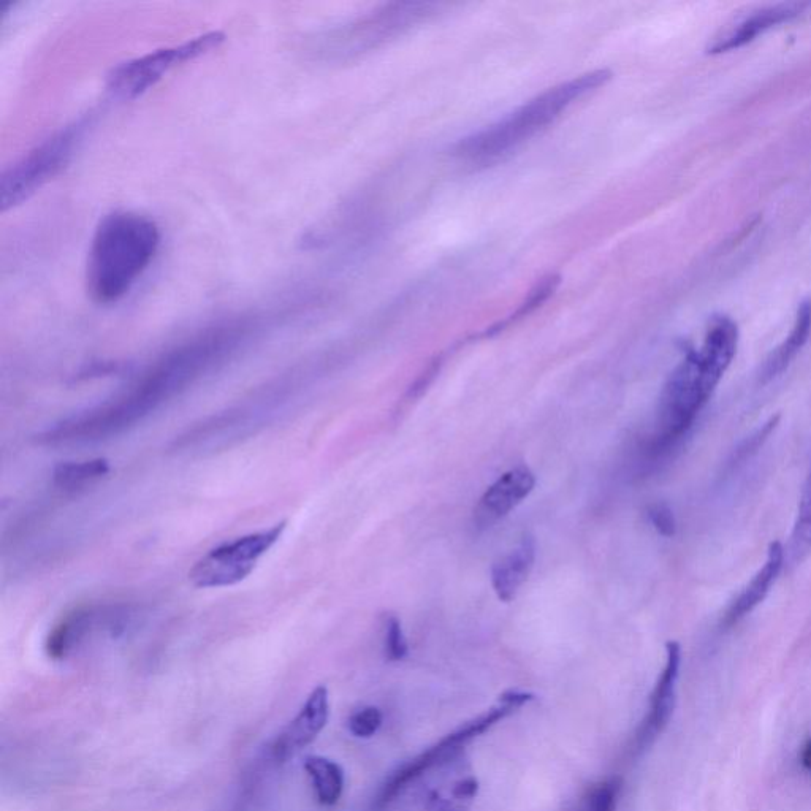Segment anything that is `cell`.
Listing matches in <instances>:
<instances>
[{
	"instance_id": "cell-1",
	"label": "cell",
	"mask_w": 811,
	"mask_h": 811,
	"mask_svg": "<svg viewBox=\"0 0 811 811\" xmlns=\"http://www.w3.org/2000/svg\"><path fill=\"white\" fill-rule=\"evenodd\" d=\"M251 332L249 320H232L229 324L208 328L160 358L126 393L99 408L56 423L40 439L48 444L91 442L129 430L232 357Z\"/></svg>"
},
{
	"instance_id": "cell-2",
	"label": "cell",
	"mask_w": 811,
	"mask_h": 811,
	"mask_svg": "<svg viewBox=\"0 0 811 811\" xmlns=\"http://www.w3.org/2000/svg\"><path fill=\"white\" fill-rule=\"evenodd\" d=\"M160 230L153 219L134 211H115L97 225L88 260L92 298L110 305L126 297L153 263Z\"/></svg>"
},
{
	"instance_id": "cell-3",
	"label": "cell",
	"mask_w": 811,
	"mask_h": 811,
	"mask_svg": "<svg viewBox=\"0 0 811 811\" xmlns=\"http://www.w3.org/2000/svg\"><path fill=\"white\" fill-rule=\"evenodd\" d=\"M609 78L610 72L598 70L549 89L506 116L503 121L496 122L479 134L460 141L455 153L473 162H490L498 159L511 149L522 145L523 141L533 137L545 126H549L550 122L555 121L566 108L571 107L575 100L606 84Z\"/></svg>"
},
{
	"instance_id": "cell-4",
	"label": "cell",
	"mask_w": 811,
	"mask_h": 811,
	"mask_svg": "<svg viewBox=\"0 0 811 811\" xmlns=\"http://www.w3.org/2000/svg\"><path fill=\"white\" fill-rule=\"evenodd\" d=\"M533 699L534 694L525 693V691H506L503 696L499 697V704L496 707L488 710L484 715L477 716L473 721L458 728L457 731L450 732L433 747L423 751L417 758L411 759L400 769L392 772V775L382 783L381 789L377 792L374 808L384 810L385 807H389L393 800L401 796L412 783H416L419 778L427 775L436 767L446 766L449 762L454 761L469 742H473L480 735L490 731L496 724L514 715L515 712L522 709L523 705Z\"/></svg>"
},
{
	"instance_id": "cell-5",
	"label": "cell",
	"mask_w": 811,
	"mask_h": 811,
	"mask_svg": "<svg viewBox=\"0 0 811 811\" xmlns=\"http://www.w3.org/2000/svg\"><path fill=\"white\" fill-rule=\"evenodd\" d=\"M88 122H73L43 140L0 178V208L10 210L27 202L67 167L77 151Z\"/></svg>"
},
{
	"instance_id": "cell-6",
	"label": "cell",
	"mask_w": 811,
	"mask_h": 811,
	"mask_svg": "<svg viewBox=\"0 0 811 811\" xmlns=\"http://www.w3.org/2000/svg\"><path fill=\"white\" fill-rule=\"evenodd\" d=\"M710 395L704 387L697 352L690 351L667 379L659 398L655 452H664L690 430Z\"/></svg>"
},
{
	"instance_id": "cell-7",
	"label": "cell",
	"mask_w": 811,
	"mask_h": 811,
	"mask_svg": "<svg viewBox=\"0 0 811 811\" xmlns=\"http://www.w3.org/2000/svg\"><path fill=\"white\" fill-rule=\"evenodd\" d=\"M224 42L221 32L200 35L181 45L168 46L132 61L122 62L108 78V91L118 100H134L154 88L179 65L210 53Z\"/></svg>"
},
{
	"instance_id": "cell-8",
	"label": "cell",
	"mask_w": 811,
	"mask_h": 811,
	"mask_svg": "<svg viewBox=\"0 0 811 811\" xmlns=\"http://www.w3.org/2000/svg\"><path fill=\"white\" fill-rule=\"evenodd\" d=\"M286 531V522L271 526L270 530L238 537L206 553L189 572V579L197 588L232 587L243 582L256 569L265 553L275 547Z\"/></svg>"
},
{
	"instance_id": "cell-9",
	"label": "cell",
	"mask_w": 811,
	"mask_h": 811,
	"mask_svg": "<svg viewBox=\"0 0 811 811\" xmlns=\"http://www.w3.org/2000/svg\"><path fill=\"white\" fill-rule=\"evenodd\" d=\"M667 659L663 672L659 675L655 690L650 697V709L647 718L637 734V750L644 751L655 742L674 715L677 702V682L682 664V648L678 642H667Z\"/></svg>"
},
{
	"instance_id": "cell-10",
	"label": "cell",
	"mask_w": 811,
	"mask_h": 811,
	"mask_svg": "<svg viewBox=\"0 0 811 811\" xmlns=\"http://www.w3.org/2000/svg\"><path fill=\"white\" fill-rule=\"evenodd\" d=\"M328 716H330L328 690L325 686H317L316 690L309 694L308 701L301 707L295 720L290 721L289 726L273 743L271 754L275 761H289L298 751L314 742L317 735L327 726Z\"/></svg>"
},
{
	"instance_id": "cell-11",
	"label": "cell",
	"mask_w": 811,
	"mask_h": 811,
	"mask_svg": "<svg viewBox=\"0 0 811 811\" xmlns=\"http://www.w3.org/2000/svg\"><path fill=\"white\" fill-rule=\"evenodd\" d=\"M536 485V477L528 466H515L496 480L480 498L474 511L477 526L487 528L528 498Z\"/></svg>"
},
{
	"instance_id": "cell-12",
	"label": "cell",
	"mask_w": 811,
	"mask_h": 811,
	"mask_svg": "<svg viewBox=\"0 0 811 811\" xmlns=\"http://www.w3.org/2000/svg\"><path fill=\"white\" fill-rule=\"evenodd\" d=\"M737 344H739V328L734 320L726 316L713 319L709 332L705 335L704 344L696 351L704 387L710 396L731 366L737 352Z\"/></svg>"
},
{
	"instance_id": "cell-13",
	"label": "cell",
	"mask_w": 811,
	"mask_h": 811,
	"mask_svg": "<svg viewBox=\"0 0 811 811\" xmlns=\"http://www.w3.org/2000/svg\"><path fill=\"white\" fill-rule=\"evenodd\" d=\"M805 7L807 4H781L762 8L759 12L740 21L728 34L716 39L715 43L710 46L709 53H726V51L737 50L740 46L753 42L756 37L769 31L772 27L794 20L804 12Z\"/></svg>"
},
{
	"instance_id": "cell-14",
	"label": "cell",
	"mask_w": 811,
	"mask_h": 811,
	"mask_svg": "<svg viewBox=\"0 0 811 811\" xmlns=\"http://www.w3.org/2000/svg\"><path fill=\"white\" fill-rule=\"evenodd\" d=\"M536 561V541L525 534L517 549L499 558L492 568V585L499 601L511 602L530 577Z\"/></svg>"
},
{
	"instance_id": "cell-15",
	"label": "cell",
	"mask_w": 811,
	"mask_h": 811,
	"mask_svg": "<svg viewBox=\"0 0 811 811\" xmlns=\"http://www.w3.org/2000/svg\"><path fill=\"white\" fill-rule=\"evenodd\" d=\"M785 563L786 555L783 545L780 542H772L769 553H767L766 563L759 569L758 574L754 575L750 585L742 591L729 609L728 615H726V625H734L743 617H747L766 599Z\"/></svg>"
},
{
	"instance_id": "cell-16",
	"label": "cell",
	"mask_w": 811,
	"mask_h": 811,
	"mask_svg": "<svg viewBox=\"0 0 811 811\" xmlns=\"http://www.w3.org/2000/svg\"><path fill=\"white\" fill-rule=\"evenodd\" d=\"M103 614L105 612H97L94 607H88V609L75 610L72 614L62 618L61 623L51 631L50 636L46 639V655L56 661L67 658L91 634L94 626L99 625L103 620Z\"/></svg>"
},
{
	"instance_id": "cell-17",
	"label": "cell",
	"mask_w": 811,
	"mask_h": 811,
	"mask_svg": "<svg viewBox=\"0 0 811 811\" xmlns=\"http://www.w3.org/2000/svg\"><path fill=\"white\" fill-rule=\"evenodd\" d=\"M810 333L811 305L810 303H802L799 311H797L796 324L792 327L788 339H785V341L770 354V357L767 358L766 363L762 366V384H766V382L772 381L775 377L780 376V374L791 365L792 360L802 351V347L807 344Z\"/></svg>"
},
{
	"instance_id": "cell-18",
	"label": "cell",
	"mask_w": 811,
	"mask_h": 811,
	"mask_svg": "<svg viewBox=\"0 0 811 811\" xmlns=\"http://www.w3.org/2000/svg\"><path fill=\"white\" fill-rule=\"evenodd\" d=\"M303 767L311 778L319 804L325 807L338 804L344 791L343 767L324 756H308Z\"/></svg>"
},
{
	"instance_id": "cell-19",
	"label": "cell",
	"mask_w": 811,
	"mask_h": 811,
	"mask_svg": "<svg viewBox=\"0 0 811 811\" xmlns=\"http://www.w3.org/2000/svg\"><path fill=\"white\" fill-rule=\"evenodd\" d=\"M110 473L107 458H94L86 461H67L56 466L53 471V484L64 492H77L96 484Z\"/></svg>"
},
{
	"instance_id": "cell-20",
	"label": "cell",
	"mask_w": 811,
	"mask_h": 811,
	"mask_svg": "<svg viewBox=\"0 0 811 811\" xmlns=\"http://www.w3.org/2000/svg\"><path fill=\"white\" fill-rule=\"evenodd\" d=\"M811 553V469L800 496L799 511L792 530L791 541L785 550L786 561L799 566Z\"/></svg>"
},
{
	"instance_id": "cell-21",
	"label": "cell",
	"mask_w": 811,
	"mask_h": 811,
	"mask_svg": "<svg viewBox=\"0 0 811 811\" xmlns=\"http://www.w3.org/2000/svg\"><path fill=\"white\" fill-rule=\"evenodd\" d=\"M479 792V780L473 775L455 781L449 791L433 789L425 811H468Z\"/></svg>"
},
{
	"instance_id": "cell-22",
	"label": "cell",
	"mask_w": 811,
	"mask_h": 811,
	"mask_svg": "<svg viewBox=\"0 0 811 811\" xmlns=\"http://www.w3.org/2000/svg\"><path fill=\"white\" fill-rule=\"evenodd\" d=\"M623 780L610 777L591 789L585 800V811H615L620 797Z\"/></svg>"
},
{
	"instance_id": "cell-23",
	"label": "cell",
	"mask_w": 811,
	"mask_h": 811,
	"mask_svg": "<svg viewBox=\"0 0 811 811\" xmlns=\"http://www.w3.org/2000/svg\"><path fill=\"white\" fill-rule=\"evenodd\" d=\"M382 713L377 707L358 710L347 721V728L358 739H370L382 726Z\"/></svg>"
},
{
	"instance_id": "cell-24",
	"label": "cell",
	"mask_w": 811,
	"mask_h": 811,
	"mask_svg": "<svg viewBox=\"0 0 811 811\" xmlns=\"http://www.w3.org/2000/svg\"><path fill=\"white\" fill-rule=\"evenodd\" d=\"M409 648L401 623L395 615H390L385 625V658L401 661L408 656Z\"/></svg>"
},
{
	"instance_id": "cell-25",
	"label": "cell",
	"mask_w": 811,
	"mask_h": 811,
	"mask_svg": "<svg viewBox=\"0 0 811 811\" xmlns=\"http://www.w3.org/2000/svg\"><path fill=\"white\" fill-rule=\"evenodd\" d=\"M648 518H650V522L661 536L672 537L677 533L674 512L666 504L658 503L648 507Z\"/></svg>"
},
{
	"instance_id": "cell-26",
	"label": "cell",
	"mask_w": 811,
	"mask_h": 811,
	"mask_svg": "<svg viewBox=\"0 0 811 811\" xmlns=\"http://www.w3.org/2000/svg\"><path fill=\"white\" fill-rule=\"evenodd\" d=\"M802 764H804L805 769L811 772V740L805 745L804 751H802Z\"/></svg>"
}]
</instances>
